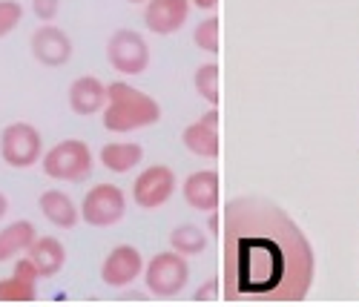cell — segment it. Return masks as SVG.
Here are the masks:
<instances>
[{"label":"cell","mask_w":359,"mask_h":307,"mask_svg":"<svg viewBox=\"0 0 359 307\" xmlns=\"http://www.w3.org/2000/svg\"><path fill=\"white\" fill-rule=\"evenodd\" d=\"M144 273V259L133 244H118L112 247L101 264V279L109 287H127Z\"/></svg>","instance_id":"9"},{"label":"cell","mask_w":359,"mask_h":307,"mask_svg":"<svg viewBox=\"0 0 359 307\" xmlns=\"http://www.w3.org/2000/svg\"><path fill=\"white\" fill-rule=\"evenodd\" d=\"M144 282H147V290L158 299L178 296L190 282L187 256L175 253V250H164V253L153 256L144 267Z\"/></svg>","instance_id":"4"},{"label":"cell","mask_w":359,"mask_h":307,"mask_svg":"<svg viewBox=\"0 0 359 307\" xmlns=\"http://www.w3.org/2000/svg\"><path fill=\"white\" fill-rule=\"evenodd\" d=\"M81 219L89 227H112L124 219L127 212V196L115 184H95L81 201Z\"/></svg>","instance_id":"6"},{"label":"cell","mask_w":359,"mask_h":307,"mask_svg":"<svg viewBox=\"0 0 359 307\" xmlns=\"http://www.w3.org/2000/svg\"><path fill=\"white\" fill-rule=\"evenodd\" d=\"M184 146L198 158H219V109L204 112L182 135Z\"/></svg>","instance_id":"12"},{"label":"cell","mask_w":359,"mask_h":307,"mask_svg":"<svg viewBox=\"0 0 359 307\" xmlns=\"http://www.w3.org/2000/svg\"><path fill=\"white\" fill-rule=\"evenodd\" d=\"M144 146L135 141H109L101 146V164L109 172H130L141 164Z\"/></svg>","instance_id":"17"},{"label":"cell","mask_w":359,"mask_h":307,"mask_svg":"<svg viewBox=\"0 0 359 307\" xmlns=\"http://www.w3.org/2000/svg\"><path fill=\"white\" fill-rule=\"evenodd\" d=\"M101 118L109 132H133V130L158 124L161 107L153 95H147V92L124 81H115V83H107V104L101 109Z\"/></svg>","instance_id":"2"},{"label":"cell","mask_w":359,"mask_h":307,"mask_svg":"<svg viewBox=\"0 0 359 307\" xmlns=\"http://www.w3.org/2000/svg\"><path fill=\"white\" fill-rule=\"evenodd\" d=\"M190 18V0H147L144 26L153 35H172Z\"/></svg>","instance_id":"11"},{"label":"cell","mask_w":359,"mask_h":307,"mask_svg":"<svg viewBox=\"0 0 359 307\" xmlns=\"http://www.w3.org/2000/svg\"><path fill=\"white\" fill-rule=\"evenodd\" d=\"M193 83H196V92L207 101L219 107V64H204L196 69L193 75Z\"/></svg>","instance_id":"21"},{"label":"cell","mask_w":359,"mask_h":307,"mask_svg":"<svg viewBox=\"0 0 359 307\" xmlns=\"http://www.w3.org/2000/svg\"><path fill=\"white\" fill-rule=\"evenodd\" d=\"M107 60L121 75H141L149 67V46L135 29H118L107 41Z\"/></svg>","instance_id":"7"},{"label":"cell","mask_w":359,"mask_h":307,"mask_svg":"<svg viewBox=\"0 0 359 307\" xmlns=\"http://www.w3.org/2000/svg\"><path fill=\"white\" fill-rule=\"evenodd\" d=\"M35 299H38V282L18 273L0 279V304H29Z\"/></svg>","instance_id":"19"},{"label":"cell","mask_w":359,"mask_h":307,"mask_svg":"<svg viewBox=\"0 0 359 307\" xmlns=\"http://www.w3.org/2000/svg\"><path fill=\"white\" fill-rule=\"evenodd\" d=\"M61 9V0H32V12L41 23H52Z\"/></svg>","instance_id":"24"},{"label":"cell","mask_w":359,"mask_h":307,"mask_svg":"<svg viewBox=\"0 0 359 307\" xmlns=\"http://www.w3.org/2000/svg\"><path fill=\"white\" fill-rule=\"evenodd\" d=\"M193 41H196L198 49L216 55V52H219V18H204V20L196 26Z\"/></svg>","instance_id":"22"},{"label":"cell","mask_w":359,"mask_h":307,"mask_svg":"<svg viewBox=\"0 0 359 307\" xmlns=\"http://www.w3.org/2000/svg\"><path fill=\"white\" fill-rule=\"evenodd\" d=\"M210 230H213V233L219 230V216H216V210H213V216H210Z\"/></svg>","instance_id":"28"},{"label":"cell","mask_w":359,"mask_h":307,"mask_svg":"<svg viewBox=\"0 0 359 307\" xmlns=\"http://www.w3.org/2000/svg\"><path fill=\"white\" fill-rule=\"evenodd\" d=\"M313 285L308 236L273 201L233 198L224 207V299L302 301Z\"/></svg>","instance_id":"1"},{"label":"cell","mask_w":359,"mask_h":307,"mask_svg":"<svg viewBox=\"0 0 359 307\" xmlns=\"http://www.w3.org/2000/svg\"><path fill=\"white\" fill-rule=\"evenodd\" d=\"M172 193H175V172L167 164L147 167L133 181V198L144 210H156V207L167 204Z\"/></svg>","instance_id":"8"},{"label":"cell","mask_w":359,"mask_h":307,"mask_svg":"<svg viewBox=\"0 0 359 307\" xmlns=\"http://www.w3.org/2000/svg\"><path fill=\"white\" fill-rule=\"evenodd\" d=\"M26 256L35 264L41 279H52V275H57L67 264V247H64V241L55 236H35Z\"/></svg>","instance_id":"13"},{"label":"cell","mask_w":359,"mask_h":307,"mask_svg":"<svg viewBox=\"0 0 359 307\" xmlns=\"http://www.w3.org/2000/svg\"><path fill=\"white\" fill-rule=\"evenodd\" d=\"M38 230L32 221H12L0 230V264L4 261H15L18 256H23L29 250V244L35 241Z\"/></svg>","instance_id":"18"},{"label":"cell","mask_w":359,"mask_h":307,"mask_svg":"<svg viewBox=\"0 0 359 307\" xmlns=\"http://www.w3.org/2000/svg\"><path fill=\"white\" fill-rule=\"evenodd\" d=\"M107 104V83L95 75H81L69 86V109L75 115H95Z\"/></svg>","instance_id":"14"},{"label":"cell","mask_w":359,"mask_h":307,"mask_svg":"<svg viewBox=\"0 0 359 307\" xmlns=\"http://www.w3.org/2000/svg\"><path fill=\"white\" fill-rule=\"evenodd\" d=\"M216 293H219V282L213 279V282H207V285L196 293V301H210V299H216Z\"/></svg>","instance_id":"25"},{"label":"cell","mask_w":359,"mask_h":307,"mask_svg":"<svg viewBox=\"0 0 359 307\" xmlns=\"http://www.w3.org/2000/svg\"><path fill=\"white\" fill-rule=\"evenodd\" d=\"M190 4H193V6H198V9H213V6L219 4V0H190Z\"/></svg>","instance_id":"26"},{"label":"cell","mask_w":359,"mask_h":307,"mask_svg":"<svg viewBox=\"0 0 359 307\" xmlns=\"http://www.w3.org/2000/svg\"><path fill=\"white\" fill-rule=\"evenodd\" d=\"M6 210H9V198H6L4 193H0V219L6 216Z\"/></svg>","instance_id":"27"},{"label":"cell","mask_w":359,"mask_h":307,"mask_svg":"<svg viewBox=\"0 0 359 307\" xmlns=\"http://www.w3.org/2000/svg\"><path fill=\"white\" fill-rule=\"evenodd\" d=\"M41 167H43L46 178L78 184V181H86L89 175H93L95 158H93V149H89L86 141L67 138V141H57L52 149L43 152Z\"/></svg>","instance_id":"3"},{"label":"cell","mask_w":359,"mask_h":307,"mask_svg":"<svg viewBox=\"0 0 359 307\" xmlns=\"http://www.w3.org/2000/svg\"><path fill=\"white\" fill-rule=\"evenodd\" d=\"M130 4H147V0H130Z\"/></svg>","instance_id":"29"},{"label":"cell","mask_w":359,"mask_h":307,"mask_svg":"<svg viewBox=\"0 0 359 307\" xmlns=\"http://www.w3.org/2000/svg\"><path fill=\"white\" fill-rule=\"evenodd\" d=\"M32 55L38 64L43 67H64L69 64V57H72V41L69 35L64 32V29H57L52 23H43L41 29H35V35H32Z\"/></svg>","instance_id":"10"},{"label":"cell","mask_w":359,"mask_h":307,"mask_svg":"<svg viewBox=\"0 0 359 307\" xmlns=\"http://www.w3.org/2000/svg\"><path fill=\"white\" fill-rule=\"evenodd\" d=\"M23 20V6L18 0H0V38L12 35Z\"/></svg>","instance_id":"23"},{"label":"cell","mask_w":359,"mask_h":307,"mask_svg":"<svg viewBox=\"0 0 359 307\" xmlns=\"http://www.w3.org/2000/svg\"><path fill=\"white\" fill-rule=\"evenodd\" d=\"M184 201L193 210L213 212L219 207V172L213 170H198L184 178Z\"/></svg>","instance_id":"15"},{"label":"cell","mask_w":359,"mask_h":307,"mask_svg":"<svg viewBox=\"0 0 359 307\" xmlns=\"http://www.w3.org/2000/svg\"><path fill=\"white\" fill-rule=\"evenodd\" d=\"M43 156V138L38 127L26 124V121H15L4 132H0V158L15 170H29L35 167Z\"/></svg>","instance_id":"5"},{"label":"cell","mask_w":359,"mask_h":307,"mask_svg":"<svg viewBox=\"0 0 359 307\" xmlns=\"http://www.w3.org/2000/svg\"><path fill=\"white\" fill-rule=\"evenodd\" d=\"M170 247L182 256H198L204 253L207 247V236L201 227L196 224H178L172 233H170Z\"/></svg>","instance_id":"20"},{"label":"cell","mask_w":359,"mask_h":307,"mask_svg":"<svg viewBox=\"0 0 359 307\" xmlns=\"http://www.w3.org/2000/svg\"><path fill=\"white\" fill-rule=\"evenodd\" d=\"M38 207L43 212V219L55 227H61V230H72L81 219V210L78 204L64 193V190H46L41 198H38Z\"/></svg>","instance_id":"16"}]
</instances>
